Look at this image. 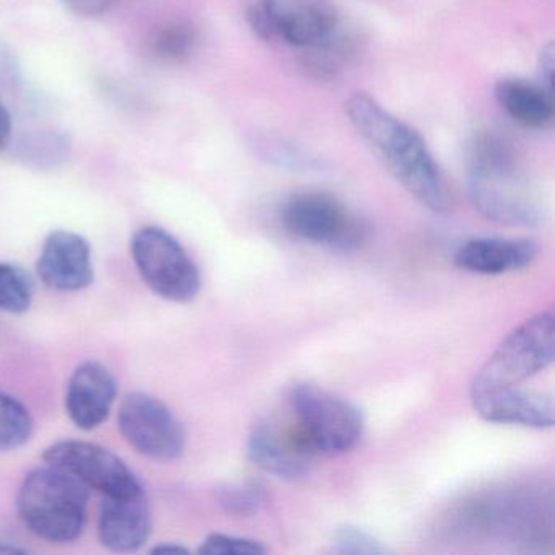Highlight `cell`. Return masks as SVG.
<instances>
[{
  "mask_svg": "<svg viewBox=\"0 0 555 555\" xmlns=\"http://www.w3.org/2000/svg\"><path fill=\"white\" fill-rule=\"evenodd\" d=\"M346 115L383 167L411 196L431 212L450 210L447 181L417 131L365 92L347 100Z\"/></svg>",
  "mask_w": 555,
  "mask_h": 555,
  "instance_id": "6da1fadb",
  "label": "cell"
},
{
  "mask_svg": "<svg viewBox=\"0 0 555 555\" xmlns=\"http://www.w3.org/2000/svg\"><path fill=\"white\" fill-rule=\"evenodd\" d=\"M467 194L477 212L502 225L535 227L544 217L512 149L495 135H482L474 145Z\"/></svg>",
  "mask_w": 555,
  "mask_h": 555,
  "instance_id": "7a4b0ae2",
  "label": "cell"
},
{
  "mask_svg": "<svg viewBox=\"0 0 555 555\" xmlns=\"http://www.w3.org/2000/svg\"><path fill=\"white\" fill-rule=\"evenodd\" d=\"M89 489L60 467L44 464L25 477L17 495L18 515L44 541H76L87 525Z\"/></svg>",
  "mask_w": 555,
  "mask_h": 555,
  "instance_id": "3957f363",
  "label": "cell"
},
{
  "mask_svg": "<svg viewBox=\"0 0 555 555\" xmlns=\"http://www.w3.org/2000/svg\"><path fill=\"white\" fill-rule=\"evenodd\" d=\"M288 424L314 457L349 453L362 440V412L352 402L314 385H297L288 395Z\"/></svg>",
  "mask_w": 555,
  "mask_h": 555,
  "instance_id": "277c9868",
  "label": "cell"
},
{
  "mask_svg": "<svg viewBox=\"0 0 555 555\" xmlns=\"http://www.w3.org/2000/svg\"><path fill=\"white\" fill-rule=\"evenodd\" d=\"M555 318L542 311L512 331L477 370L470 392L516 388L554 363Z\"/></svg>",
  "mask_w": 555,
  "mask_h": 555,
  "instance_id": "5b68a950",
  "label": "cell"
},
{
  "mask_svg": "<svg viewBox=\"0 0 555 555\" xmlns=\"http://www.w3.org/2000/svg\"><path fill=\"white\" fill-rule=\"evenodd\" d=\"M131 255L139 274L158 297L188 304L199 295L203 285L199 268L167 230L144 227L135 232Z\"/></svg>",
  "mask_w": 555,
  "mask_h": 555,
  "instance_id": "8992f818",
  "label": "cell"
},
{
  "mask_svg": "<svg viewBox=\"0 0 555 555\" xmlns=\"http://www.w3.org/2000/svg\"><path fill=\"white\" fill-rule=\"evenodd\" d=\"M282 223L295 238L333 249H353L365 227L337 197L321 191L294 194L282 209Z\"/></svg>",
  "mask_w": 555,
  "mask_h": 555,
  "instance_id": "52a82bcc",
  "label": "cell"
},
{
  "mask_svg": "<svg viewBox=\"0 0 555 555\" xmlns=\"http://www.w3.org/2000/svg\"><path fill=\"white\" fill-rule=\"evenodd\" d=\"M118 424L125 440L151 460L170 463L186 447V434L177 415L160 399L145 392H131L122 399Z\"/></svg>",
  "mask_w": 555,
  "mask_h": 555,
  "instance_id": "ba28073f",
  "label": "cell"
},
{
  "mask_svg": "<svg viewBox=\"0 0 555 555\" xmlns=\"http://www.w3.org/2000/svg\"><path fill=\"white\" fill-rule=\"evenodd\" d=\"M44 463L66 470L89 490L103 496L141 492L131 467L113 451L89 441L61 440L44 451Z\"/></svg>",
  "mask_w": 555,
  "mask_h": 555,
  "instance_id": "9c48e42d",
  "label": "cell"
},
{
  "mask_svg": "<svg viewBox=\"0 0 555 555\" xmlns=\"http://www.w3.org/2000/svg\"><path fill=\"white\" fill-rule=\"evenodd\" d=\"M259 8L271 37L298 50L326 47L344 31L334 0H261Z\"/></svg>",
  "mask_w": 555,
  "mask_h": 555,
  "instance_id": "30bf717a",
  "label": "cell"
},
{
  "mask_svg": "<svg viewBox=\"0 0 555 555\" xmlns=\"http://www.w3.org/2000/svg\"><path fill=\"white\" fill-rule=\"evenodd\" d=\"M38 278L57 292H80L92 285V248L82 235L69 230H56L44 240L37 262Z\"/></svg>",
  "mask_w": 555,
  "mask_h": 555,
  "instance_id": "8fae6325",
  "label": "cell"
},
{
  "mask_svg": "<svg viewBox=\"0 0 555 555\" xmlns=\"http://www.w3.org/2000/svg\"><path fill=\"white\" fill-rule=\"evenodd\" d=\"M474 411L483 421L500 425L551 428L554 425V399L551 392L516 388L487 389L470 392Z\"/></svg>",
  "mask_w": 555,
  "mask_h": 555,
  "instance_id": "7c38bea8",
  "label": "cell"
},
{
  "mask_svg": "<svg viewBox=\"0 0 555 555\" xmlns=\"http://www.w3.org/2000/svg\"><path fill=\"white\" fill-rule=\"evenodd\" d=\"M248 457L266 473L281 479H298L310 470L314 456L292 425L259 422L248 438Z\"/></svg>",
  "mask_w": 555,
  "mask_h": 555,
  "instance_id": "4fadbf2b",
  "label": "cell"
},
{
  "mask_svg": "<svg viewBox=\"0 0 555 555\" xmlns=\"http://www.w3.org/2000/svg\"><path fill=\"white\" fill-rule=\"evenodd\" d=\"M118 398V383L108 366L96 360L80 363L66 389V411L80 430H95L108 418Z\"/></svg>",
  "mask_w": 555,
  "mask_h": 555,
  "instance_id": "5bb4252c",
  "label": "cell"
},
{
  "mask_svg": "<svg viewBox=\"0 0 555 555\" xmlns=\"http://www.w3.org/2000/svg\"><path fill=\"white\" fill-rule=\"evenodd\" d=\"M151 532L152 513L144 490L103 499L99 535L106 548L121 554L139 551L151 538Z\"/></svg>",
  "mask_w": 555,
  "mask_h": 555,
  "instance_id": "9a60e30c",
  "label": "cell"
},
{
  "mask_svg": "<svg viewBox=\"0 0 555 555\" xmlns=\"http://www.w3.org/2000/svg\"><path fill=\"white\" fill-rule=\"evenodd\" d=\"M538 256V246L526 238H473L454 253L461 271L479 275H503L528 268Z\"/></svg>",
  "mask_w": 555,
  "mask_h": 555,
  "instance_id": "2e32d148",
  "label": "cell"
},
{
  "mask_svg": "<svg viewBox=\"0 0 555 555\" xmlns=\"http://www.w3.org/2000/svg\"><path fill=\"white\" fill-rule=\"evenodd\" d=\"M500 108L518 125L528 129H544L554 118V93L539 83L522 79H502L495 86Z\"/></svg>",
  "mask_w": 555,
  "mask_h": 555,
  "instance_id": "e0dca14e",
  "label": "cell"
},
{
  "mask_svg": "<svg viewBox=\"0 0 555 555\" xmlns=\"http://www.w3.org/2000/svg\"><path fill=\"white\" fill-rule=\"evenodd\" d=\"M15 154L25 164L51 168L66 160L70 151L69 138L53 128H35L25 131L14 144Z\"/></svg>",
  "mask_w": 555,
  "mask_h": 555,
  "instance_id": "ac0fdd59",
  "label": "cell"
},
{
  "mask_svg": "<svg viewBox=\"0 0 555 555\" xmlns=\"http://www.w3.org/2000/svg\"><path fill=\"white\" fill-rule=\"evenodd\" d=\"M35 422L24 402L0 391V451L24 447L34 435Z\"/></svg>",
  "mask_w": 555,
  "mask_h": 555,
  "instance_id": "d6986e66",
  "label": "cell"
},
{
  "mask_svg": "<svg viewBox=\"0 0 555 555\" xmlns=\"http://www.w3.org/2000/svg\"><path fill=\"white\" fill-rule=\"evenodd\" d=\"M35 284L30 274L14 262H0V311L22 314L30 310Z\"/></svg>",
  "mask_w": 555,
  "mask_h": 555,
  "instance_id": "ffe728a7",
  "label": "cell"
},
{
  "mask_svg": "<svg viewBox=\"0 0 555 555\" xmlns=\"http://www.w3.org/2000/svg\"><path fill=\"white\" fill-rule=\"evenodd\" d=\"M197 37L194 28L186 22H173L162 28L152 41L155 56L168 63L186 61L196 48Z\"/></svg>",
  "mask_w": 555,
  "mask_h": 555,
  "instance_id": "44dd1931",
  "label": "cell"
},
{
  "mask_svg": "<svg viewBox=\"0 0 555 555\" xmlns=\"http://www.w3.org/2000/svg\"><path fill=\"white\" fill-rule=\"evenodd\" d=\"M253 147L259 157L278 167L292 168V170H311L318 167L317 158L310 157L304 149L297 147L285 139L262 135L253 144Z\"/></svg>",
  "mask_w": 555,
  "mask_h": 555,
  "instance_id": "7402d4cb",
  "label": "cell"
},
{
  "mask_svg": "<svg viewBox=\"0 0 555 555\" xmlns=\"http://www.w3.org/2000/svg\"><path fill=\"white\" fill-rule=\"evenodd\" d=\"M219 505L229 515L245 516L255 515L266 502L264 487L258 482L229 483L217 492Z\"/></svg>",
  "mask_w": 555,
  "mask_h": 555,
  "instance_id": "603a6c76",
  "label": "cell"
},
{
  "mask_svg": "<svg viewBox=\"0 0 555 555\" xmlns=\"http://www.w3.org/2000/svg\"><path fill=\"white\" fill-rule=\"evenodd\" d=\"M333 551L343 555L388 554V547L372 532L353 525L339 526L334 531Z\"/></svg>",
  "mask_w": 555,
  "mask_h": 555,
  "instance_id": "cb8c5ba5",
  "label": "cell"
},
{
  "mask_svg": "<svg viewBox=\"0 0 555 555\" xmlns=\"http://www.w3.org/2000/svg\"><path fill=\"white\" fill-rule=\"evenodd\" d=\"M199 552L207 555H262L268 547L256 539L212 532L204 539Z\"/></svg>",
  "mask_w": 555,
  "mask_h": 555,
  "instance_id": "d4e9b609",
  "label": "cell"
},
{
  "mask_svg": "<svg viewBox=\"0 0 555 555\" xmlns=\"http://www.w3.org/2000/svg\"><path fill=\"white\" fill-rule=\"evenodd\" d=\"M67 11L79 17H100L112 9L116 0H61Z\"/></svg>",
  "mask_w": 555,
  "mask_h": 555,
  "instance_id": "484cf974",
  "label": "cell"
},
{
  "mask_svg": "<svg viewBox=\"0 0 555 555\" xmlns=\"http://www.w3.org/2000/svg\"><path fill=\"white\" fill-rule=\"evenodd\" d=\"M555 50L554 44L547 43L539 56V86L554 93Z\"/></svg>",
  "mask_w": 555,
  "mask_h": 555,
  "instance_id": "4316f807",
  "label": "cell"
},
{
  "mask_svg": "<svg viewBox=\"0 0 555 555\" xmlns=\"http://www.w3.org/2000/svg\"><path fill=\"white\" fill-rule=\"evenodd\" d=\"M18 80V67L15 64L14 57L11 53L0 47V92H11L17 87Z\"/></svg>",
  "mask_w": 555,
  "mask_h": 555,
  "instance_id": "83f0119b",
  "label": "cell"
},
{
  "mask_svg": "<svg viewBox=\"0 0 555 555\" xmlns=\"http://www.w3.org/2000/svg\"><path fill=\"white\" fill-rule=\"evenodd\" d=\"M14 139V119L8 106L0 102V151H4Z\"/></svg>",
  "mask_w": 555,
  "mask_h": 555,
  "instance_id": "f1b7e54d",
  "label": "cell"
},
{
  "mask_svg": "<svg viewBox=\"0 0 555 555\" xmlns=\"http://www.w3.org/2000/svg\"><path fill=\"white\" fill-rule=\"evenodd\" d=\"M25 552H28L27 548L22 547L8 535L0 534V554H25Z\"/></svg>",
  "mask_w": 555,
  "mask_h": 555,
  "instance_id": "f546056e",
  "label": "cell"
},
{
  "mask_svg": "<svg viewBox=\"0 0 555 555\" xmlns=\"http://www.w3.org/2000/svg\"><path fill=\"white\" fill-rule=\"evenodd\" d=\"M188 548L180 544H158L152 548V554H188Z\"/></svg>",
  "mask_w": 555,
  "mask_h": 555,
  "instance_id": "4dcf8cb0",
  "label": "cell"
}]
</instances>
